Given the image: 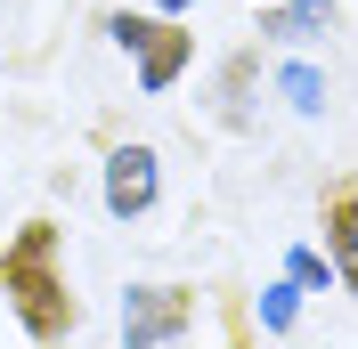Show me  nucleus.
<instances>
[{
    "label": "nucleus",
    "mask_w": 358,
    "mask_h": 349,
    "mask_svg": "<svg viewBox=\"0 0 358 349\" xmlns=\"http://www.w3.org/2000/svg\"><path fill=\"white\" fill-rule=\"evenodd\" d=\"M155 195H163L155 147H114L106 154V211L114 219H138V211H155Z\"/></svg>",
    "instance_id": "nucleus-4"
},
{
    "label": "nucleus",
    "mask_w": 358,
    "mask_h": 349,
    "mask_svg": "<svg viewBox=\"0 0 358 349\" xmlns=\"http://www.w3.org/2000/svg\"><path fill=\"white\" fill-rule=\"evenodd\" d=\"M261 33H277V41L334 33V0H268V8H261Z\"/></svg>",
    "instance_id": "nucleus-6"
},
{
    "label": "nucleus",
    "mask_w": 358,
    "mask_h": 349,
    "mask_svg": "<svg viewBox=\"0 0 358 349\" xmlns=\"http://www.w3.org/2000/svg\"><path fill=\"white\" fill-rule=\"evenodd\" d=\"M326 252H334V276L358 292V179L326 187Z\"/></svg>",
    "instance_id": "nucleus-5"
},
{
    "label": "nucleus",
    "mask_w": 358,
    "mask_h": 349,
    "mask_svg": "<svg viewBox=\"0 0 358 349\" xmlns=\"http://www.w3.org/2000/svg\"><path fill=\"white\" fill-rule=\"evenodd\" d=\"M106 33H114V49H131L138 57V89H147V98H163V89L179 82V73L196 66V33H179L171 17H131V8H114L106 17Z\"/></svg>",
    "instance_id": "nucleus-2"
},
{
    "label": "nucleus",
    "mask_w": 358,
    "mask_h": 349,
    "mask_svg": "<svg viewBox=\"0 0 358 349\" xmlns=\"http://www.w3.org/2000/svg\"><path fill=\"white\" fill-rule=\"evenodd\" d=\"M163 8H171V17H179V8H196V0H163Z\"/></svg>",
    "instance_id": "nucleus-10"
},
{
    "label": "nucleus",
    "mask_w": 358,
    "mask_h": 349,
    "mask_svg": "<svg viewBox=\"0 0 358 349\" xmlns=\"http://www.w3.org/2000/svg\"><path fill=\"white\" fill-rule=\"evenodd\" d=\"M268 325H293V284H268V301H261Z\"/></svg>",
    "instance_id": "nucleus-9"
},
{
    "label": "nucleus",
    "mask_w": 358,
    "mask_h": 349,
    "mask_svg": "<svg viewBox=\"0 0 358 349\" xmlns=\"http://www.w3.org/2000/svg\"><path fill=\"white\" fill-rule=\"evenodd\" d=\"M57 244H66L57 219H24L17 236H8V252H0V292H8L17 325L41 349H57L73 325H82V301H73L66 268H57Z\"/></svg>",
    "instance_id": "nucleus-1"
},
{
    "label": "nucleus",
    "mask_w": 358,
    "mask_h": 349,
    "mask_svg": "<svg viewBox=\"0 0 358 349\" xmlns=\"http://www.w3.org/2000/svg\"><path fill=\"white\" fill-rule=\"evenodd\" d=\"M293 284H334V260H317V252H293Z\"/></svg>",
    "instance_id": "nucleus-8"
},
{
    "label": "nucleus",
    "mask_w": 358,
    "mask_h": 349,
    "mask_svg": "<svg viewBox=\"0 0 358 349\" xmlns=\"http://www.w3.org/2000/svg\"><path fill=\"white\" fill-rule=\"evenodd\" d=\"M187 317H196V292H187V284H131V292H122V341L131 349L179 341Z\"/></svg>",
    "instance_id": "nucleus-3"
},
{
    "label": "nucleus",
    "mask_w": 358,
    "mask_h": 349,
    "mask_svg": "<svg viewBox=\"0 0 358 349\" xmlns=\"http://www.w3.org/2000/svg\"><path fill=\"white\" fill-rule=\"evenodd\" d=\"M261 8H268V0H261Z\"/></svg>",
    "instance_id": "nucleus-11"
},
{
    "label": "nucleus",
    "mask_w": 358,
    "mask_h": 349,
    "mask_svg": "<svg viewBox=\"0 0 358 349\" xmlns=\"http://www.w3.org/2000/svg\"><path fill=\"white\" fill-rule=\"evenodd\" d=\"M277 89H285L293 114H317V106H326V82H317L310 66H285V73H277Z\"/></svg>",
    "instance_id": "nucleus-7"
}]
</instances>
